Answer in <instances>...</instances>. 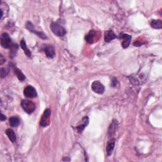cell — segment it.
Returning a JSON list of instances; mask_svg holds the SVG:
<instances>
[{
	"label": "cell",
	"instance_id": "obj_1",
	"mask_svg": "<svg viewBox=\"0 0 162 162\" xmlns=\"http://www.w3.org/2000/svg\"><path fill=\"white\" fill-rule=\"evenodd\" d=\"M21 106L24 110L28 114H31L36 109V105L34 103L27 99L22 100L21 102Z\"/></svg>",
	"mask_w": 162,
	"mask_h": 162
},
{
	"label": "cell",
	"instance_id": "obj_2",
	"mask_svg": "<svg viewBox=\"0 0 162 162\" xmlns=\"http://www.w3.org/2000/svg\"><path fill=\"white\" fill-rule=\"evenodd\" d=\"M50 29H51L54 34H55L57 36L62 37L66 34V30H65L63 27L56 24V23H52V24H51V25H50Z\"/></svg>",
	"mask_w": 162,
	"mask_h": 162
},
{
	"label": "cell",
	"instance_id": "obj_3",
	"mask_svg": "<svg viewBox=\"0 0 162 162\" xmlns=\"http://www.w3.org/2000/svg\"><path fill=\"white\" fill-rule=\"evenodd\" d=\"M51 111L50 109H46L44 111L43 114L42 115V117L40 121V125L41 127H47L50 122V116H51Z\"/></svg>",
	"mask_w": 162,
	"mask_h": 162
},
{
	"label": "cell",
	"instance_id": "obj_4",
	"mask_svg": "<svg viewBox=\"0 0 162 162\" xmlns=\"http://www.w3.org/2000/svg\"><path fill=\"white\" fill-rule=\"evenodd\" d=\"M91 88L94 92L99 94H102L105 92V86L98 80H95L92 82Z\"/></svg>",
	"mask_w": 162,
	"mask_h": 162
},
{
	"label": "cell",
	"instance_id": "obj_5",
	"mask_svg": "<svg viewBox=\"0 0 162 162\" xmlns=\"http://www.w3.org/2000/svg\"><path fill=\"white\" fill-rule=\"evenodd\" d=\"M24 94L25 97L29 98H36L37 96L36 89L32 86H27L24 89Z\"/></svg>",
	"mask_w": 162,
	"mask_h": 162
},
{
	"label": "cell",
	"instance_id": "obj_6",
	"mask_svg": "<svg viewBox=\"0 0 162 162\" xmlns=\"http://www.w3.org/2000/svg\"><path fill=\"white\" fill-rule=\"evenodd\" d=\"M1 45L4 48H9L11 45V38L7 33H3L1 36Z\"/></svg>",
	"mask_w": 162,
	"mask_h": 162
},
{
	"label": "cell",
	"instance_id": "obj_7",
	"mask_svg": "<svg viewBox=\"0 0 162 162\" xmlns=\"http://www.w3.org/2000/svg\"><path fill=\"white\" fill-rule=\"evenodd\" d=\"M120 39H122V46L123 48H127L129 47V46L130 43L131 39H132V36L129 35V34H123L120 36Z\"/></svg>",
	"mask_w": 162,
	"mask_h": 162
},
{
	"label": "cell",
	"instance_id": "obj_8",
	"mask_svg": "<svg viewBox=\"0 0 162 162\" xmlns=\"http://www.w3.org/2000/svg\"><path fill=\"white\" fill-rule=\"evenodd\" d=\"M26 28L28 30H29L30 32L36 34L38 36L40 37L41 38H42V39H46V38H47V37H46L45 34L43 32H39L36 31V30L34 29V26H33V25H32V24L31 22H27V24H26Z\"/></svg>",
	"mask_w": 162,
	"mask_h": 162
},
{
	"label": "cell",
	"instance_id": "obj_9",
	"mask_svg": "<svg viewBox=\"0 0 162 162\" xmlns=\"http://www.w3.org/2000/svg\"><path fill=\"white\" fill-rule=\"evenodd\" d=\"M44 53L46 56L49 58H53L55 56V49L51 45H47L45 46Z\"/></svg>",
	"mask_w": 162,
	"mask_h": 162
},
{
	"label": "cell",
	"instance_id": "obj_10",
	"mask_svg": "<svg viewBox=\"0 0 162 162\" xmlns=\"http://www.w3.org/2000/svg\"><path fill=\"white\" fill-rule=\"evenodd\" d=\"M116 38V35L112 30H106L105 32V36H104V39H105V41L106 42H109L113 40Z\"/></svg>",
	"mask_w": 162,
	"mask_h": 162
},
{
	"label": "cell",
	"instance_id": "obj_11",
	"mask_svg": "<svg viewBox=\"0 0 162 162\" xmlns=\"http://www.w3.org/2000/svg\"><path fill=\"white\" fill-rule=\"evenodd\" d=\"M89 123V118L87 117H85L83 118L82 122L76 127V129L79 132H82L83 130L85 129Z\"/></svg>",
	"mask_w": 162,
	"mask_h": 162
},
{
	"label": "cell",
	"instance_id": "obj_12",
	"mask_svg": "<svg viewBox=\"0 0 162 162\" xmlns=\"http://www.w3.org/2000/svg\"><path fill=\"white\" fill-rule=\"evenodd\" d=\"M115 145V139H111L109 142H108V144L106 146V153L107 155L110 156L112 153Z\"/></svg>",
	"mask_w": 162,
	"mask_h": 162
},
{
	"label": "cell",
	"instance_id": "obj_13",
	"mask_svg": "<svg viewBox=\"0 0 162 162\" xmlns=\"http://www.w3.org/2000/svg\"><path fill=\"white\" fill-rule=\"evenodd\" d=\"M118 126V122L117 120H114L112 123H111V125L109 127L108 129V136L109 137H111L115 134V132H116V130L117 129Z\"/></svg>",
	"mask_w": 162,
	"mask_h": 162
},
{
	"label": "cell",
	"instance_id": "obj_14",
	"mask_svg": "<svg viewBox=\"0 0 162 162\" xmlns=\"http://www.w3.org/2000/svg\"><path fill=\"white\" fill-rule=\"evenodd\" d=\"M96 36V32L94 30H91L90 32H89L87 35H86L85 39H86V41L88 42L89 43L92 44L94 42V38Z\"/></svg>",
	"mask_w": 162,
	"mask_h": 162
},
{
	"label": "cell",
	"instance_id": "obj_15",
	"mask_svg": "<svg viewBox=\"0 0 162 162\" xmlns=\"http://www.w3.org/2000/svg\"><path fill=\"white\" fill-rule=\"evenodd\" d=\"M6 134L7 135L8 137L9 138V139L12 142H15L17 140V137L16 135H15L14 131L11 129H8L6 130Z\"/></svg>",
	"mask_w": 162,
	"mask_h": 162
},
{
	"label": "cell",
	"instance_id": "obj_16",
	"mask_svg": "<svg viewBox=\"0 0 162 162\" xmlns=\"http://www.w3.org/2000/svg\"><path fill=\"white\" fill-rule=\"evenodd\" d=\"M20 46H21V48H22V49L24 50V51L25 54L28 57L31 56L32 53H31V52H30V50L29 49V48H27V46L26 42H25V41H24V39H22L21 41H20Z\"/></svg>",
	"mask_w": 162,
	"mask_h": 162
},
{
	"label": "cell",
	"instance_id": "obj_17",
	"mask_svg": "<svg viewBox=\"0 0 162 162\" xmlns=\"http://www.w3.org/2000/svg\"><path fill=\"white\" fill-rule=\"evenodd\" d=\"M10 125L11 127H17L19 124H20V119H19L17 117H12L10 118L9 120Z\"/></svg>",
	"mask_w": 162,
	"mask_h": 162
},
{
	"label": "cell",
	"instance_id": "obj_18",
	"mask_svg": "<svg viewBox=\"0 0 162 162\" xmlns=\"http://www.w3.org/2000/svg\"><path fill=\"white\" fill-rule=\"evenodd\" d=\"M151 25L154 29H161L162 28V21L161 20H153Z\"/></svg>",
	"mask_w": 162,
	"mask_h": 162
},
{
	"label": "cell",
	"instance_id": "obj_19",
	"mask_svg": "<svg viewBox=\"0 0 162 162\" xmlns=\"http://www.w3.org/2000/svg\"><path fill=\"white\" fill-rule=\"evenodd\" d=\"M14 72H15V74H16L17 78L19 79V80L23 81L25 79V76L24 75V74H23L22 72L20 70V69H18L17 68H15Z\"/></svg>",
	"mask_w": 162,
	"mask_h": 162
},
{
	"label": "cell",
	"instance_id": "obj_20",
	"mask_svg": "<svg viewBox=\"0 0 162 162\" xmlns=\"http://www.w3.org/2000/svg\"><path fill=\"white\" fill-rule=\"evenodd\" d=\"M18 49V45L17 44H14L12 47H11V51L10 53V56H11V58H13V56H15L16 55V52L17 50Z\"/></svg>",
	"mask_w": 162,
	"mask_h": 162
},
{
	"label": "cell",
	"instance_id": "obj_21",
	"mask_svg": "<svg viewBox=\"0 0 162 162\" xmlns=\"http://www.w3.org/2000/svg\"><path fill=\"white\" fill-rule=\"evenodd\" d=\"M8 72H9L8 69H6V68H1V78H4L5 77H6L7 75V74H8Z\"/></svg>",
	"mask_w": 162,
	"mask_h": 162
},
{
	"label": "cell",
	"instance_id": "obj_22",
	"mask_svg": "<svg viewBox=\"0 0 162 162\" xmlns=\"http://www.w3.org/2000/svg\"><path fill=\"white\" fill-rule=\"evenodd\" d=\"M5 61V59L3 58V56L2 55H1V58H0V63H1V65H2L4 62Z\"/></svg>",
	"mask_w": 162,
	"mask_h": 162
},
{
	"label": "cell",
	"instance_id": "obj_23",
	"mask_svg": "<svg viewBox=\"0 0 162 162\" xmlns=\"http://www.w3.org/2000/svg\"><path fill=\"white\" fill-rule=\"evenodd\" d=\"M6 117H5V115H4L3 113L1 114V121H4V120H6Z\"/></svg>",
	"mask_w": 162,
	"mask_h": 162
}]
</instances>
